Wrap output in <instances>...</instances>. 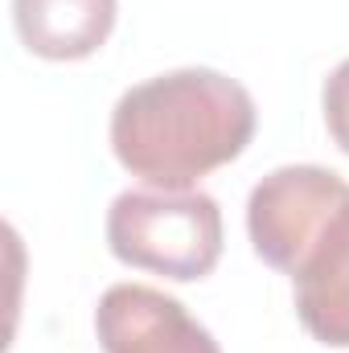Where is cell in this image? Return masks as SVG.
<instances>
[{"label": "cell", "mask_w": 349, "mask_h": 353, "mask_svg": "<svg viewBox=\"0 0 349 353\" xmlns=\"http://www.w3.org/2000/svg\"><path fill=\"white\" fill-rule=\"evenodd\" d=\"M259 111L247 87L210 66H185L123 90L111 111V152L152 189H193L239 161Z\"/></svg>", "instance_id": "obj_1"}, {"label": "cell", "mask_w": 349, "mask_h": 353, "mask_svg": "<svg viewBox=\"0 0 349 353\" xmlns=\"http://www.w3.org/2000/svg\"><path fill=\"white\" fill-rule=\"evenodd\" d=\"M107 247L136 271L193 283L222 259V210L201 189H128L107 210Z\"/></svg>", "instance_id": "obj_2"}, {"label": "cell", "mask_w": 349, "mask_h": 353, "mask_svg": "<svg viewBox=\"0 0 349 353\" xmlns=\"http://www.w3.org/2000/svg\"><path fill=\"white\" fill-rule=\"evenodd\" d=\"M349 205V181L321 165H283L251 189L247 234L267 267L296 275L325 226Z\"/></svg>", "instance_id": "obj_3"}, {"label": "cell", "mask_w": 349, "mask_h": 353, "mask_svg": "<svg viewBox=\"0 0 349 353\" xmlns=\"http://www.w3.org/2000/svg\"><path fill=\"white\" fill-rule=\"evenodd\" d=\"M94 337L103 353H222L185 304L148 283H115L99 296Z\"/></svg>", "instance_id": "obj_4"}, {"label": "cell", "mask_w": 349, "mask_h": 353, "mask_svg": "<svg viewBox=\"0 0 349 353\" xmlns=\"http://www.w3.org/2000/svg\"><path fill=\"white\" fill-rule=\"evenodd\" d=\"M292 283L296 316L308 337L329 350H349V205L325 226Z\"/></svg>", "instance_id": "obj_5"}, {"label": "cell", "mask_w": 349, "mask_h": 353, "mask_svg": "<svg viewBox=\"0 0 349 353\" xmlns=\"http://www.w3.org/2000/svg\"><path fill=\"white\" fill-rule=\"evenodd\" d=\"M119 0H12V25L29 54L46 62L90 58L115 29Z\"/></svg>", "instance_id": "obj_6"}, {"label": "cell", "mask_w": 349, "mask_h": 353, "mask_svg": "<svg viewBox=\"0 0 349 353\" xmlns=\"http://www.w3.org/2000/svg\"><path fill=\"white\" fill-rule=\"evenodd\" d=\"M321 107H325V128H329L333 144L349 157V58L325 79Z\"/></svg>", "instance_id": "obj_7"}]
</instances>
